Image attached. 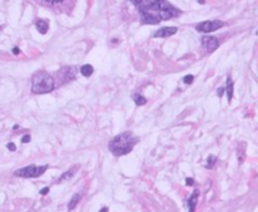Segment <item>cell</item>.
<instances>
[{"instance_id":"cell-1","label":"cell","mask_w":258,"mask_h":212,"mask_svg":"<svg viewBox=\"0 0 258 212\" xmlns=\"http://www.w3.org/2000/svg\"><path fill=\"white\" fill-rule=\"evenodd\" d=\"M139 142V138L132 132H123L116 136L108 144V148L115 156H123L132 151L133 146Z\"/></svg>"},{"instance_id":"cell-2","label":"cell","mask_w":258,"mask_h":212,"mask_svg":"<svg viewBox=\"0 0 258 212\" xmlns=\"http://www.w3.org/2000/svg\"><path fill=\"white\" fill-rule=\"evenodd\" d=\"M54 89V80L47 72L39 70L33 75L32 79V90L37 94L49 93Z\"/></svg>"},{"instance_id":"cell-3","label":"cell","mask_w":258,"mask_h":212,"mask_svg":"<svg viewBox=\"0 0 258 212\" xmlns=\"http://www.w3.org/2000/svg\"><path fill=\"white\" fill-rule=\"evenodd\" d=\"M48 166H27V167H23L20 169H17L14 172L15 177H22V178H37L39 176H42L47 171Z\"/></svg>"},{"instance_id":"cell-4","label":"cell","mask_w":258,"mask_h":212,"mask_svg":"<svg viewBox=\"0 0 258 212\" xmlns=\"http://www.w3.org/2000/svg\"><path fill=\"white\" fill-rule=\"evenodd\" d=\"M223 25H224V23L220 22V20H209V22L199 23L198 25L195 26V29L198 30V32H202V33H210V32L218 30Z\"/></svg>"},{"instance_id":"cell-5","label":"cell","mask_w":258,"mask_h":212,"mask_svg":"<svg viewBox=\"0 0 258 212\" xmlns=\"http://www.w3.org/2000/svg\"><path fill=\"white\" fill-rule=\"evenodd\" d=\"M202 43H203V47H205V49L212 53L219 47V41L215 37H203L202 39Z\"/></svg>"},{"instance_id":"cell-6","label":"cell","mask_w":258,"mask_h":212,"mask_svg":"<svg viewBox=\"0 0 258 212\" xmlns=\"http://www.w3.org/2000/svg\"><path fill=\"white\" fill-rule=\"evenodd\" d=\"M176 32H178V28H175V26H165V28H161L160 30H157L154 35L157 38H168V37L174 35Z\"/></svg>"},{"instance_id":"cell-7","label":"cell","mask_w":258,"mask_h":212,"mask_svg":"<svg viewBox=\"0 0 258 212\" xmlns=\"http://www.w3.org/2000/svg\"><path fill=\"white\" fill-rule=\"evenodd\" d=\"M141 19H142V23H147V24H157L160 22V18L156 14L146 13V11H141Z\"/></svg>"},{"instance_id":"cell-8","label":"cell","mask_w":258,"mask_h":212,"mask_svg":"<svg viewBox=\"0 0 258 212\" xmlns=\"http://www.w3.org/2000/svg\"><path fill=\"white\" fill-rule=\"evenodd\" d=\"M198 196H199V192H198V190H195L193 192V195L188 198V205H189V207H190V212H194V210H195L196 202H198Z\"/></svg>"},{"instance_id":"cell-9","label":"cell","mask_w":258,"mask_h":212,"mask_svg":"<svg viewBox=\"0 0 258 212\" xmlns=\"http://www.w3.org/2000/svg\"><path fill=\"white\" fill-rule=\"evenodd\" d=\"M35 26H37L38 32L40 33V34H45V33L48 32V29H49L48 22H45V20H43V19H38L37 23H35Z\"/></svg>"},{"instance_id":"cell-10","label":"cell","mask_w":258,"mask_h":212,"mask_svg":"<svg viewBox=\"0 0 258 212\" xmlns=\"http://www.w3.org/2000/svg\"><path fill=\"white\" fill-rule=\"evenodd\" d=\"M226 92H227V98H228V102L232 101L233 98V82L230 80V78H227V87H226Z\"/></svg>"},{"instance_id":"cell-11","label":"cell","mask_w":258,"mask_h":212,"mask_svg":"<svg viewBox=\"0 0 258 212\" xmlns=\"http://www.w3.org/2000/svg\"><path fill=\"white\" fill-rule=\"evenodd\" d=\"M81 74L83 77H90V75L93 74V66L91 64H84L81 68Z\"/></svg>"},{"instance_id":"cell-12","label":"cell","mask_w":258,"mask_h":212,"mask_svg":"<svg viewBox=\"0 0 258 212\" xmlns=\"http://www.w3.org/2000/svg\"><path fill=\"white\" fill-rule=\"evenodd\" d=\"M80 201H81V195H74L73 197H72L71 201H69V203H68V210L72 211L76 206L78 205V202H80Z\"/></svg>"},{"instance_id":"cell-13","label":"cell","mask_w":258,"mask_h":212,"mask_svg":"<svg viewBox=\"0 0 258 212\" xmlns=\"http://www.w3.org/2000/svg\"><path fill=\"white\" fill-rule=\"evenodd\" d=\"M132 99L135 101V103L137 105H144L145 103H146V98H145V97H142L141 94H133L132 95Z\"/></svg>"},{"instance_id":"cell-14","label":"cell","mask_w":258,"mask_h":212,"mask_svg":"<svg viewBox=\"0 0 258 212\" xmlns=\"http://www.w3.org/2000/svg\"><path fill=\"white\" fill-rule=\"evenodd\" d=\"M215 161H217V158H215L214 156H210L208 159V163H206V168H212L213 167V165L215 163Z\"/></svg>"},{"instance_id":"cell-15","label":"cell","mask_w":258,"mask_h":212,"mask_svg":"<svg viewBox=\"0 0 258 212\" xmlns=\"http://www.w3.org/2000/svg\"><path fill=\"white\" fill-rule=\"evenodd\" d=\"M72 177V172H66V173L62 174V177H60L59 181H64V180H69V178Z\"/></svg>"},{"instance_id":"cell-16","label":"cell","mask_w":258,"mask_h":212,"mask_svg":"<svg viewBox=\"0 0 258 212\" xmlns=\"http://www.w3.org/2000/svg\"><path fill=\"white\" fill-rule=\"evenodd\" d=\"M193 79H194L193 75H186V77L184 78V82H185V83H188V84H190L193 82Z\"/></svg>"},{"instance_id":"cell-17","label":"cell","mask_w":258,"mask_h":212,"mask_svg":"<svg viewBox=\"0 0 258 212\" xmlns=\"http://www.w3.org/2000/svg\"><path fill=\"white\" fill-rule=\"evenodd\" d=\"M28 142H30V136L27 134V136H24V137L22 138V143H28Z\"/></svg>"},{"instance_id":"cell-18","label":"cell","mask_w":258,"mask_h":212,"mask_svg":"<svg viewBox=\"0 0 258 212\" xmlns=\"http://www.w3.org/2000/svg\"><path fill=\"white\" fill-rule=\"evenodd\" d=\"M7 147H8V149H9V151H15V149H17L15 144H14V143H11V142H10V143H8V144H7Z\"/></svg>"},{"instance_id":"cell-19","label":"cell","mask_w":258,"mask_h":212,"mask_svg":"<svg viewBox=\"0 0 258 212\" xmlns=\"http://www.w3.org/2000/svg\"><path fill=\"white\" fill-rule=\"evenodd\" d=\"M48 192H49V187H45V188L40 190V195H47Z\"/></svg>"},{"instance_id":"cell-20","label":"cell","mask_w":258,"mask_h":212,"mask_svg":"<svg viewBox=\"0 0 258 212\" xmlns=\"http://www.w3.org/2000/svg\"><path fill=\"white\" fill-rule=\"evenodd\" d=\"M186 184H188V186H193V184H194L193 178H186Z\"/></svg>"},{"instance_id":"cell-21","label":"cell","mask_w":258,"mask_h":212,"mask_svg":"<svg viewBox=\"0 0 258 212\" xmlns=\"http://www.w3.org/2000/svg\"><path fill=\"white\" fill-rule=\"evenodd\" d=\"M130 1H131L133 5H136V7H139V5H140V3H141V0H130Z\"/></svg>"},{"instance_id":"cell-22","label":"cell","mask_w":258,"mask_h":212,"mask_svg":"<svg viewBox=\"0 0 258 212\" xmlns=\"http://www.w3.org/2000/svg\"><path fill=\"white\" fill-rule=\"evenodd\" d=\"M223 93H224V88H220V89L218 90V97H222V95H223Z\"/></svg>"},{"instance_id":"cell-23","label":"cell","mask_w":258,"mask_h":212,"mask_svg":"<svg viewBox=\"0 0 258 212\" xmlns=\"http://www.w3.org/2000/svg\"><path fill=\"white\" fill-rule=\"evenodd\" d=\"M13 53H14V54H19V53H20L19 48H14V49H13Z\"/></svg>"},{"instance_id":"cell-24","label":"cell","mask_w":258,"mask_h":212,"mask_svg":"<svg viewBox=\"0 0 258 212\" xmlns=\"http://www.w3.org/2000/svg\"><path fill=\"white\" fill-rule=\"evenodd\" d=\"M99 212H108V207H102L101 210H99Z\"/></svg>"},{"instance_id":"cell-25","label":"cell","mask_w":258,"mask_h":212,"mask_svg":"<svg viewBox=\"0 0 258 212\" xmlns=\"http://www.w3.org/2000/svg\"><path fill=\"white\" fill-rule=\"evenodd\" d=\"M47 1H49V3H59V1H62V0H47Z\"/></svg>"},{"instance_id":"cell-26","label":"cell","mask_w":258,"mask_h":212,"mask_svg":"<svg viewBox=\"0 0 258 212\" xmlns=\"http://www.w3.org/2000/svg\"><path fill=\"white\" fill-rule=\"evenodd\" d=\"M199 3H200V4H203V3H204V0H199Z\"/></svg>"},{"instance_id":"cell-27","label":"cell","mask_w":258,"mask_h":212,"mask_svg":"<svg viewBox=\"0 0 258 212\" xmlns=\"http://www.w3.org/2000/svg\"><path fill=\"white\" fill-rule=\"evenodd\" d=\"M0 29H1V28H0Z\"/></svg>"}]
</instances>
